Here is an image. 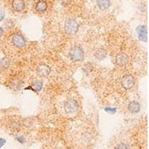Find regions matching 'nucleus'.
<instances>
[{
  "label": "nucleus",
  "instance_id": "1a4fd4ad",
  "mask_svg": "<svg viewBox=\"0 0 149 149\" xmlns=\"http://www.w3.org/2000/svg\"><path fill=\"white\" fill-rule=\"evenodd\" d=\"M136 32H137L138 37L141 41L147 42V28L145 26H139L136 28Z\"/></svg>",
  "mask_w": 149,
  "mask_h": 149
},
{
  "label": "nucleus",
  "instance_id": "f8f14e48",
  "mask_svg": "<svg viewBox=\"0 0 149 149\" xmlns=\"http://www.w3.org/2000/svg\"><path fill=\"white\" fill-rule=\"evenodd\" d=\"M96 2L99 9L102 10V11H106V10L109 9V7L111 5L110 0H97Z\"/></svg>",
  "mask_w": 149,
  "mask_h": 149
},
{
  "label": "nucleus",
  "instance_id": "7ed1b4c3",
  "mask_svg": "<svg viewBox=\"0 0 149 149\" xmlns=\"http://www.w3.org/2000/svg\"><path fill=\"white\" fill-rule=\"evenodd\" d=\"M79 104L78 101L74 99H70L67 100L64 104V110L66 113H74L78 110Z\"/></svg>",
  "mask_w": 149,
  "mask_h": 149
},
{
  "label": "nucleus",
  "instance_id": "9b49d317",
  "mask_svg": "<svg viewBox=\"0 0 149 149\" xmlns=\"http://www.w3.org/2000/svg\"><path fill=\"white\" fill-rule=\"evenodd\" d=\"M48 8V4L45 0H39L38 2L36 3L34 9L38 13H43L46 11Z\"/></svg>",
  "mask_w": 149,
  "mask_h": 149
},
{
  "label": "nucleus",
  "instance_id": "4468645a",
  "mask_svg": "<svg viewBox=\"0 0 149 149\" xmlns=\"http://www.w3.org/2000/svg\"><path fill=\"white\" fill-rule=\"evenodd\" d=\"M43 87V82L41 81H37L32 85V88L34 91L40 92Z\"/></svg>",
  "mask_w": 149,
  "mask_h": 149
},
{
  "label": "nucleus",
  "instance_id": "f257e3e1",
  "mask_svg": "<svg viewBox=\"0 0 149 149\" xmlns=\"http://www.w3.org/2000/svg\"><path fill=\"white\" fill-rule=\"evenodd\" d=\"M69 56L72 61H82L84 59V52L81 47L74 46L69 49Z\"/></svg>",
  "mask_w": 149,
  "mask_h": 149
},
{
  "label": "nucleus",
  "instance_id": "2eb2a0df",
  "mask_svg": "<svg viewBox=\"0 0 149 149\" xmlns=\"http://www.w3.org/2000/svg\"><path fill=\"white\" fill-rule=\"evenodd\" d=\"M114 149H130V148H129L128 145H127V144L121 142V143L118 144Z\"/></svg>",
  "mask_w": 149,
  "mask_h": 149
},
{
  "label": "nucleus",
  "instance_id": "9d476101",
  "mask_svg": "<svg viewBox=\"0 0 149 149\" xmlns=\"http://www.w3.org/2000/svg\"><path fill=\"white\" fill-rule=\"evenodd\" d=\"M128 109L129 112L131 113H137L141 110V105L138 101H132L129 103L128 106Z\"/></svg>",
  "mask_w": 149,
  "mask_h": 149
},
{
  "label": "nucleus",
  "instance_id": "ddd939ff",
  "mask_svg": "<svg viewBox=\"0 0 149 149\" xmlns=\"http://www.w3.org/2000/svg\"><path fill=\"white\" fill-rule=\"evenodd\" d=\"M107 56V52L106 51L104 50V49H99L98 51H96L95 54V57L98 60H103L106 58Z\"/></svg>",
  "mask_w": 149,
  "mask_h": 149
},
{
  "label": "nucleus",
  "instance_id": "39448f33",
  "mask_svg": "<svg viewBox=\"0 0 149 149\" xmlns=\"http://www.w3.org/2000/svg\"><path fill=\"white\" fill-rule=\"evenodd\" d=\"M121 84L124 89H132L135 85V78L131 74H127L122 78L121 81Z\"/></svg>",
  "mask_w": 149,
  "mask_h": 149
},
{
  "label": "nucleus",
  "instance_id": "f3484780",
  "mask_svg": "<svg viewBox=\"0 0 149 149\" xmlns=\"http://www.w3.org/2000/svg\"><path fill=\"white\" fill-rule=\"evenodd\" d=\"M116 110V109L115 108H112V107H107L105 108V111L107 112V113H114Z\"/></svg>",
  "mask_w": 149,
  "mask_h": 149
},
{
  "label": "nucleus",
  "instance_id": "20e7f679",
  "mask_svg": "<svg viewBox=\"0 0 149 149\" xmlns=\"http://www.w3.org/2000/svg\"><path fill=\"white\" fill-rule=\"evenodd\" d=\"M12 43L17 48H23L26 46V40L22 34L17 32L12 37Z\"/></svg>",
  "mask_w": 149,
  "mask_h": 149
},
{
  "label": "nucleus",
  "instance_id": "a211bd4d",
  "mask_svg": "<svg viewBox=\"0 0 149 149\" xmlns=\"http://www.w3.org/2000/svg\"><path fill=\"white\" fill-rule=\"evenodd\" d=\"M6 140L5 139H2V138H0V148H2L3 145H5Z\"/></svg>",
  "mask_w": 149,
  "mask_h": 149
},
{
  "label": "nucleus",
  "instance_id": "423d86ee",
  "mask_svg": "<svg viewBox=\"0 0 149 149\" xmlns=\"http://www.w3.org/2000/svg\"><path fill=\"white\" fill-rule=\"evenodd\" d=\"M36 72H37L38 76L42 77V78H46V77L48 76L50 74L51 69L48 65L43 63V64H40V65L37 66Z\"/></svg>",
  "mask_w": 149,
  "mask_h": 149
},
{
  "label": "nucleus",
  "instance_id": "0eeeda50",
  "mask_svg": "<svg viewBox=\"0 0 149 149\" xmlns=\"http://www.w3.org/2000/svg\"><path fill=\"white\" fill-rule=\"evenodd\" d=\"M115 63L119 66H124L127 65L129 62V57L125 53H120L117 54L115 59Z\"/></svg>",
  "mask_w": 149,
  "mask_h": 149
},
{
  "label": "nucleus",
  "instance_id": "f03ea898",
  "mask_svg": "<svg viewBox=\"0 0 149 149\" xmlns=\"http://www.w3.org/2000/svg\"><path fill=\"white\" fill-rule=\"evenodd\" d=\"M79 30V25L74 19H69L65 22L64 24V31L69 35H74L78 33Z\"/></svg>",
  "mask_w": 149,
  "mask_h": 149
},
{
  "label": "nucleus",
  "instance_id": "dca6fc26",
  "mask_svg": "<svg viewBox=\"0 0 149 149\" xmlns=\"http://www.w3.org/2000/svg\"><path fill=\"white\" fill-rule=\"evenodd\" d=\"M5 17V12L3 10H0V22H2Z\"/></svg>",
  "mask_w": 149,
  "mask_h": 149
},
{
  "label": "nucleus",
  "instance_id": "6ab92c4d",
  "mask_svg": "<svg viewBox=\"0 0 149 149\" xmlns=\"http://www.w3.org/2000/svg\"><path fill=\"white\" fill-rule=\"evenodd\" d=\"M3 33H4L3 28H2V27H0V38L2 37V34H3Z\"/></svg>",
  "mask_w": 149,
  "mask_h": 149
},
{
  "label": "nucleus",
  "instance_id": "6e6552de",
  "mask_svg": "<svg viewBox=\"0 0 149 149\" xmlns=\"http://www.w3.org/2000/svg\"><path fill=\"white\" fill-rule=\"evenodd\" d=\"M11 7L16 12H21L24 11L26 7V2L25 0H12Z\"/></svg>",
  "mask_w": 149,
  "mask_h": 149
}]
</instances>
